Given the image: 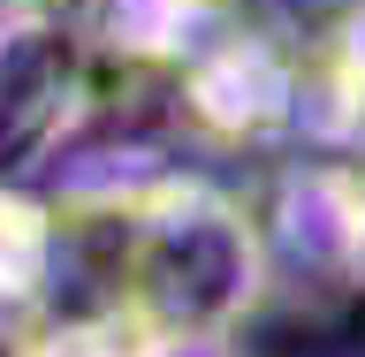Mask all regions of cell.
I'll use <instances>...</instances> for the list:
<instances>
[{
	"mask_svg": "<svg viewBox=\"0 0 365 357\" xmlns=\"http://www.w3.org/2000/svg\"><path fill=\"white\" fill-rule=\"evenodd\" d=\"M182 107L221 145H259L282 122H297V53L251 31H221L205 53L182 61Z\"/></svg>",
	"mask_w": 365,
	"mask_h": 357,
	"instance_id": "cell-1",
	"label": "cell"
},
{
	"mask_svg": "<svg viewBox=\"0 0 365 357\" xmlns=\"http://www.w3.org/2000/svg\"><path fill=\"white\" fill-rule=\"evenodd\" d=\"M282 244L335 289H365V167L319 160L282 182Z\"/></svg>",
	"mask_w": 365,
	"mask_h": 357,
	"instance_id": "cell-2",
	"label": "cell"
}]
</instances>
